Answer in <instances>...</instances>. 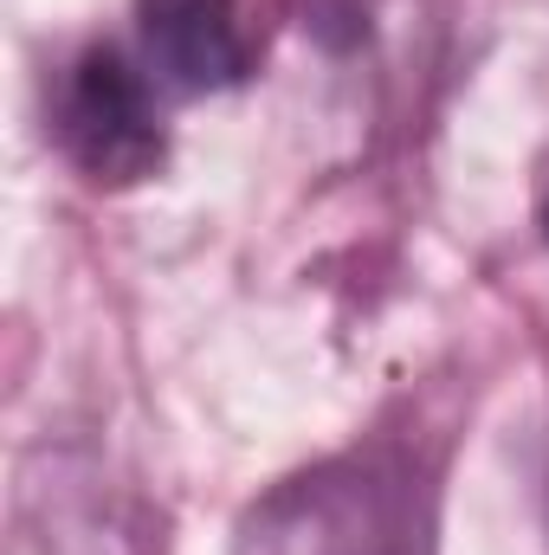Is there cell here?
<instances>
[{
	"label": "cell",
	"instance_id": "obj_1",
	"mask_svg": "<svg viewBox=\"0 0 549 555\" xmlns=\"http://www.w3.org/2000/svg\"><path fill=\"white\" fill-rule=\"evenodd\" d=\"M240 555H426V472L401 446L323 459L240 517Z\"/></svg>",
	"mask_w": 549,
	"mask_h": 555
},
{
	"label": "cell",
	"instance_id": "obj_2",
	"mask_svg": "<svg viewBox=\"0 0 549 555\" xmlns=\"http://www.w3.org/2000/svg\"><path fill=\"white\" fill-rule=\"evenodd\" d=\"M162 78L124 46H85L52 85V142L91 188H137L168 162Z\"/></svg>",
	"mask_w": 549,
	"mask_h": 555
},
{
	"label": "cell",
	"instance_id": "obj_3",
	"mask_svg": "<svg viewBox=\"0 0 549 555\" xmlns=\"http://www.w3.org/2000/svg\"><path fill=\"white\" fill-rule=\"evenodd\" d=\"M284 26V0H137V39L168 91L207 98L246 85Z\"/></svg>",
	"mask_w": 549,
	"mask_h": 555
},
{
	"label": "cell",
	"instance_id": "obj_4",
	"mask_svg": "<svg viewBox=\"0 0 549 555\" xmlns=\"http://www.w3.org/2000/svg\"><path fill=\"white\" fill-rule=\"evenodd\" d=\"M537 220H544V240H549V181H544V201H537Z\"/></svg>",
	"mask_w": 549,
	"mask_h": 555
}]
</instances>
